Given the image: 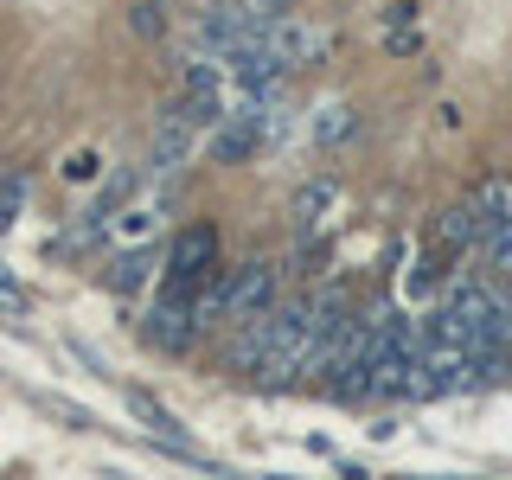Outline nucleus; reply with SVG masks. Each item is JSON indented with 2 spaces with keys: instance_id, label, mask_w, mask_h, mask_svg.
I'll return each instance as SVG.
<instances>
[{
  "instance_id": "nucleus-1",
  "label": "nucleus",
  "mask_w": 512,
  "mask_h": 480,
  "mask_svg": "<svg viewBox=\"0 0 512 480\" xmlns=\"http://www.w3.org/2000/svg\"><path fill=\"white\" fill-rule=\"evenodd\" d=\"M205 269H218V231L212 224H192V231H180V244H173V256H167V295L186 301Z\"/></svg>"
},
{
  "instance_id": "nucleus-2",
  "label": "nucleus",
  "mask_w": 512,
  "mask_h": 480,
  "mask_svg": "<svg viewBox=\"0 0 512 480\" xmlns=\"http://www.w3.org/2000/svg\"><path fill=\"white\" fill-rule=\"evenodd\" d=\"M276 295H282V269L269 263V256H256V263L231 269V320L269 314V308H276Z\"/></svg>"
},
{
  "instance_id": "nucleus-3",
  "label": "nucleus",
  "mask_w": 512,
  "mask_h": 480,
  "mask_svg": "<svg viewBox=\"0 0 512 480\" xmlns=\"http://www.w3.org/2000/svg\"><path fill=\"white\" fill-rule=\"evenodd\" d=\"M141 333H148V346H160V352H186L192 340H199V320H192V301L167 295L160 308H148V320H141Z\"/></svg>"
},
{
  "instance_id": "nucleus-4",
  "label": "nucleus",
  "mask_w": 512,
  "mask_h": 480,
  "mask_svg": "<svg viewBox=\"0 0 512 480\" xmlns=\"http://www.w3.org/2000/svg\"><path fill=\"white\" fill-rule=\"evenodd\" d=\"M263 359H269V314H256V320H237V340L231 352H224V372H263Z\"/></svg>"
},
{
  "instance_id": "nucleus-5",
  "label": "nucleus",
  "mask_w": 512,
  "mask_h": 480,
  "mask_svg": "<svg viewBox=\"0 0 512 480\" xmlns=\"http://www.w3.org/2000/svg\"><path fill=\"white\" fill-rule=\"evenodd\" d=\"M186 160H192V122L167 109V122H160V135H154V173H180Z\"/></svg>"
},
{
  "instance_id": "nucleus-6",
  "label": "nucleus",
  "mask_w": 512,
  "mask_h": 480,
  "mask_svg": "<svg viewBox=\"0 0 512 480\" xmlns=\"http://www.w3.org/2000/svg\"><path fill=\"white\" fill-rule=\"evenodd\" d=\"M327 212H340V180H308L295 199H288V218H295L301 231H314Z\"/></svg>"
},
{
  "instance_id": "nucleus-7",
  "label": "nucleus",
  "mask_w": 512,
  "mask_h": 480,
  "mask_svg": "<svg viewBox=\"0 0 512 480\" xmlns=\"http://www.w3.org/2000/svg\"><path fill=\"white\" fill-rule=\"evenodd\" d=\"M128 410H135V416H141V423H148V429H154V436H160V442H173V448H186V436H180V416H173L167 404H160V397H154V391H141V384H128Z\"/></svg>"
},
{
  "instance_id": "nucleus-8",
  "label": "nucleus",
  "mask_w": 512,
  "mask_h": 480,
  "mask_svg": "<svg viewBox=\"0 0 512 480\" xmlns=\"http://www.w3.org/2000/svg\"><path fill=\"white\" fill-rule=\"evenodd\" d=\"M148 282H154V250L128 244V250L116 256V269H109V288H116V295H141Z\"/></svg>"
},
{
  "instance_id": "nucleus-9",
  "label": "nucleus",
  "mask_w": 512,
  "mask_h": 480,
  "mask_svg": "<svg viewBox=\"0 0 512 480\" xmlns=\"http://www.w3.org/2000/svg\"><path fill=\"white\" fill-rule=\"evenodd\" d=\"M352 135H359V116H352L346 103H327V109H320V122H314V141H320V148H340V141H352Z\"/></svg>"
},
{
  "instance_id": "nucleus-10",
  "label": "nucleus",
  "mask_w": 512,
  "mask_h": 480,
  "mask_svg": "<svg viewBox=\"0 0 512 480\" xmlns=\"http://www.w3.org/2000/svg\"><path fill=\"white\" fill-rule=\"evenodd\" d=\"M20 212H26V173L20 167H0V237L20 224Z\"/></svg>"
},
{
  "instance_id": "nucleus-11",
  "label": "nucleus",
  "mask_w": 512,
  "mask_h": 480,
  "mask_svg": "<svg viewBox=\"0 0 512 480\" xmlns=\"http://www.w3.org/2000/svg\"><path fill=\"white\" fill-rule=\"evenodd\" d=\"M128 32L135 39H160L167 32V0H128Z\"/></svg>"
},
{
  "instance_id": "nucleus-12",
  "label": "nucleus",
  "mask_w": 512,
  "mask_h": 480,
  "mask_svg": "<svg viewBox=\"0 0 512 480\" xmlns=\"http://www.w3.org/2000/svg\"><path fill=\"white\" fill-rule=\"evenodd\" d=\"M58 173H64V186H96V180H103V154H96V148H71Z\"/></svg>"
},
{
  "instance_id": "nucleus-13",
  "label": "nucleus",
  "mask_w": 512,
  "mask_h": 480,
  "mask_svg": "<svg viewBox=\"0 0 512 480\" xmlns=\"http://www.w3.org/2000/svg\"><path fill=\"white\" fill-rule=\"evenodd\" d=\"M109 224H116V237H122V244H141V237H154V205H128V212L122 218H109Z\"/></svg>"
},
{
  "instance_id": "nucleus-14",
  "label": "nucleus",
  "mask_w": 512,
  "mask_h": 480,
  "mask_svg": "<svg viewBox=\"0 0 512 480\" xmlns=\"http://www.w3.org/2000/svg\"><path fill=\"white\" fill-rule=\"evenodd\" d=\"M32 404H39V410H52V416H58V423H71V429H90V423H96V416H90V410H77V404H64V397H45V391H39V397H32Z\"/></svg>"
},
{
  "instance_id": "nucleus-15",
  "label": "nucleus",
  "mask_w": 512,
  "mask_h": 480,
  "mask_svg": "<svg viewBox=\"0 0 512 480\" xmlns=\"http://www.w3.org/2000/svg\"><path fill=\"white\" fill-rule=\"evenodd\" d=\"M0 308H7V314L26 308V282H20V269H13V263H0Z\"/></svg>"
},
{
  "instance_id": "nucleus-16",
  "label": "nucleus",
  "mask_w": 512,
  "mask_h": 480,
  "mask_svg": "<svg viewBox=\"0 0 512 480\" xmlns=\"http://www.w3.org/2000/svg\"><path fill=\"white\" fill-rule=\"evenodd\" d=\"M384 52H391V58H416V52H423L416 26H397V32H384Z\"/></svg>"
},
{
  "instance_id": "nucleus-17",
  "label": "nucleus",
  "mask_w": 512,
  "mask_h": 480,
  "mask_svg": "<svg viewBox=\"0 0 512 480\" xmlns=\"http://www.w3.org/2000/svg\"><path fill=\"white\" fill-rule=\"evenodd\" d=\"M423 20V7L416 0H397V7H384V32H397V26H416Z\"/></svg>"
},
{
  "instance_id": "nucleus-18",
  "label": "nucleus",
  "mask_w": 512,
  "mask_h": 480,
  "mask_svg": "<svg viewBox=\"0 0 512 480\" xmlns=\"http://www.w3.org/2000/svg\"><path fill=\"white\" fill-rule=\"evenodd\" d=\"M212 7H224V0H212Z\"/></svg>"
},
{
  "instance_id": "nucleus-19",
  "label": "nucleus",
  "mask_w": 512,
  "mask_h": 480,
  "mask_svg": "<svg viewBox=\"0 0 512 480\" xmlns=\"http://www.w3.org/2000/svg\"><path fill=\"white\" fill-rule=\"evenodd\" d=\"M0 77H7V71H0Z\"/></svg>"
}]
</instances>
